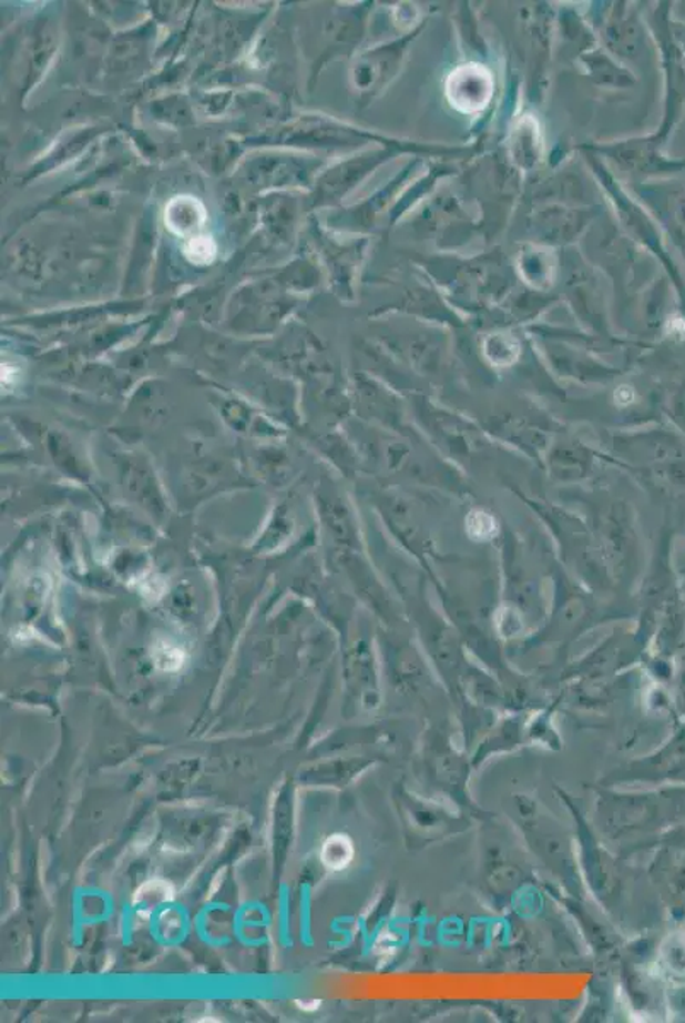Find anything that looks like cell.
<instances>
[{
  "label": "cell",
  "mask_w": 685,
  "mask_h": 1023,
  "mask_svg": "<svg viewBox=\"0 0 685 1023\" xmlns=\"http://www.w3.org/2000/svg\"><path fill=\"white\" fill-rule=\"evenodd\" d=\"M664 30L665 38L662 44H664L665 63H667L668 81H671L667 114V122L671 123L672 119H677L682 103L685 101V24L672 22V24H665Z\"/></svg>",
  "instance_id": "6da1fadb"
},
{
  "label": "cell",
  "mask_w": 685,
  "mask_h": 1023,
  "mask_svg": "<svg viewBox=\"0 0 685 1023\" xmlns=\"http://www.w3.org/2000/svg\"><path fill=\"white\" fill-rule=\"evenodd\" d=\"M207 211L193 196H176L166 206V227L185 243L205 236ZM183 243V244H185Z\"/></svg>",
  "instance_id": "7a4b0ae2"
},
{
  "label": "cell",
  "mask_w": 685,
  "mask_h": 1023,
  "mask_svg": "<svg viewBox=\"0 0 685 1023\" xmlns=\"http://www.w3.org/2000/svg\"><path fill=\"white\" fill-rule=\"evenodd\" d=\"M354 844L350 838L345 834L329 835L326 843L323 844L321 858L326 869L343 870L350 865L354 860Z\"/></svg>",
  "instance_id": "3957f363"
},
{
  "label": "cell",
  "mask_w": 685,
  "mask_h": 1023,
  "mask_svg": "<svg viewBox=\"0 0 685 1023\" xmlns=\"http://www.w3.org/2000/svg\"><path fill=\"white\" fill-rule=\"evenodd\" d=\"M183 253L193 265L207 266L217 256V244H215L214 237L205 234V236L196 237V240L183 244Z\"/></svg>",
  "instance_id": "277c9868"
},
{
  "label": "cell",
  "mask_w": 685,
  "mask_h": 1023,
  "mask_svg": "<svg viewBox=\"0 0 685 1023\" xmlns=\"http://www.w3.org/2000/svg\"><path fill=\"white\" fill-rule=\"evenodd\" d=\"M295 1003H297V1006L304 1010V1012H314V1010L319 1009V1005H321V1002H316V1000H297Z\"/></svg>",
  "instance_id": "5b68a950"
},
{
  "label": "cell",
  "mask_w": 685,
  "mask_h": 1023,
  "mask_svg": "<svg viewBox=\"0 0 685 1023\" xmlns=\"http://www.w3.org/2000/svg\"><path fill=\"white\" fill-rule=\"evenodd\" d=\"M684 217H685V212H684Z\"/></svg>",
  "instance_id": "8992f818"
}]
</instances>
